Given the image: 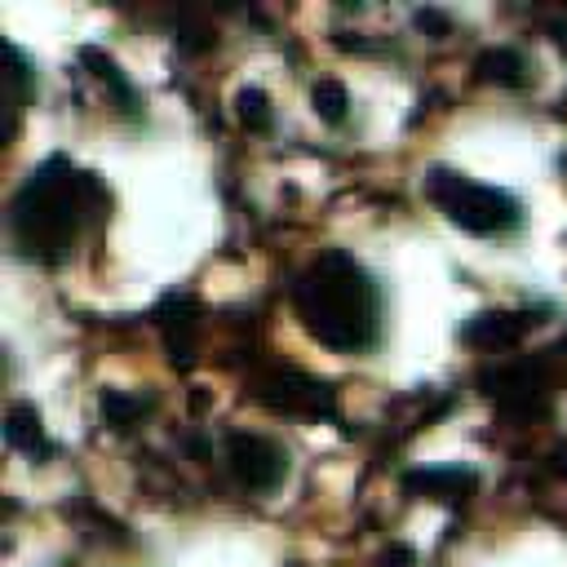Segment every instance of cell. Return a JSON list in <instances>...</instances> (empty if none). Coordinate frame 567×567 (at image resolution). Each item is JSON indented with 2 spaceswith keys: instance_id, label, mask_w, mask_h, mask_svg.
<instances>
[{
  "instance_id": "cell-1",
  "label": "cell",
  "mask_w": 567,
  "mask_h": 567,
  "mask_svg": "<svg viewBox=\"0 0 567 567\" xmlns=\"http://www.w3.org/2000/svg\"><path fill=\"white\" fill-rule=\"evenodd\" d=\"M106 208L111 190L93 173L75 168L66 155H49L9 199V244L27 261L62 266L84 230L106 217Z\"/></svg>"
},
{
  "instance_id": "cell-2",
  "label": "cell",
  "mask_w": 567,
  "mask_h": 567,
  "mask_svg": "<svg viewBox=\"0 0 567 567\" xmlns=\"http://www.w3.org/2000/svg\"><path fill=\"white\" fill-rule=\"evenodd\" d=\"M292 310L323 350L368 354L381 341V284L346 248H328L306 261L292 279Z\"/></svg>"
},
{
  "instance_id": "cell-3",
  "label": "cell",
  "mask_w": 567,
  "mask_h": 567,
  "mask_svg": "<svg viewBox=\"0 0 567 567\" xmlns=\"http://www.w3.org/2000/svg\"><path fill=\"white\" fill-rule=\"evenodd\" d=\"M421 190H425V199H430L452 226H461V230H470V235L492 239V235H514V230L523 226V204H518V195H509L505 186H492V182H474V177H465V173H456V168H443V164L425 168Z\"/></svg>"
},
{
  "instance_id": "cell-4",
  "label": "cell",
  "mask_w": 567,
  "mask_h": 567,
  "mask_svg": "<svg viewBox=\"0 0 567 567\" xmlns=\"http://www.w3.org/2000/svg\"><path fill=\"white\" fill-rule=\"evenodd\" d=\"M226 470H230V478H235L244 492L266 496V492H275V487L288 478V452H284L275 439H266V434L235 430V434L226 439Z\"/></svg>"
},
{
  "instance_id": "cell-5",
  "label": "cell",
  "mask_w": 567,
  "mask_h": 567,
  "mask_svg": "<svg viewBox=\"0 0 567 567\" xmlns=\"http://www.w3.org/2000/svg\"><path fill=\"white\" fill-rule=\"evenodd\" d=\"M252 394L266 408H275V412H319V408H328L323 385H315L310 377H301L292 368H275V372L257 377L252 381Z\"/></svg>"
},
{
  "instance_id": "cell-6",
  "label": "cell",
  "mask_w": 567,
  "mask_h": 567,
  "mask_svg": "<svg viewBox=\"0 0 567 567\" xmlns=\"http://www.w3.org/2000/svg\"><path fill=\"white\" fill-rule=\"evenodd\" d=\"M536 319L532 315H509V310H487V315H474L465 323V341L478 346V350H501V346H514Z\"/></svg>"
},
{
  "instance_id": "cell-7",
  "label": "cell",
  "mask_w": 567,
  "mask_h": 567,
  "mask_svg": "<svg viewBox=\"0 0 567 567\" xmlns=\"http://www.w3.org/2000/svg\"><path fill=\"white\" fill-rule=\"evenodd\" d=\"M527 71H532L527 58L518 49H509V44H492V49H483L474 58V75L483 84H496V89H523L527 84Z\"/></svg>"
},
{
  "instance_id": "cell-8",
  "label": "cell",
  "mask_w": 567,
  "mask_h": 567,
  "mask_svg": "<svg viewBox=\"0 0 567 567\" xmlns=\"http://www.w3.org/2000/svg\"><path fill=\"white\" fill-rule=\"evenodd\" d=\"M408 492H421V496H434V501H456L465 492H474V470H461V465H434V470H412L403 478Z\"/></svg>"
},
{
  "instance_id": "cell-9",
  "label": "cell",
  "mask_w": 567,
  "mask_h": 567,
  "mask_svg": "<svg viewBox=\"0 0 567 567\" xmlns=\"http://www.w3.org/2000/svg\"><path fill=\"white\" fill-rule=\"evenodd\" d=\"M4 443L13 452H27V456H49L53 452L49 434L40 425V412L31 403H9V412H4Z\"/></svg>"
},
{
  "instance_id": "cell-10",
  "label": "cell",
  "mask_w": 567,
  "mask_h": 567,
  "mask_svg": "<svg viewBox=\"0 0 567 567\" xmlns=\"http://www.w3.org/2000/svg\"><path fill=\"white\" fill-rule=\"evenodd\" d=\"M97 408H102V421L111 430H128L133 421H142L155 408V399L151 394H128V390H102Z\"/></svg>"
},
{
  "instance_id": "cell-11",
  "label": "cell",
  "mask_w": 567,
  "mask_h": 567,
  "mask_svg": "<svg viewBox=\"0 0 567 567\" xmlns=\"http://www.w3.org/2000/svg\"><path fill=\"white\" fill-rule=\"evenodd\" d=\"M80 62H84V66H93V75L115 93V102H120V111H124V115H137V93H133V84L120 75V66H115L102 49H93V44H89V49H80Z\"/></svg>"
},
{
  "instance_id": "cell-12",
  "label": "cell",
  "mask_w": 567,
  "mask_h": 567,
  "mask_svg": "<svg viewBox=\"0 0 567 567\" xmlns=\"http://www.w3.org/2000/svg\"><path fill=\"white\" fill-rule=\"evenodd\" d=\"M4 84H9V137H13V133H18V115H22V106L31 102V66H27V53H22V49H9Z\"/></svg>"
},
{
  "instance_id": "cell-13",
  "label": "cell",
  "mask_w": 567,
  "mask_h": 567,
  "mask_svg": "<svg viewBox=\"0 0 567 567\" xmlns=\"http://www.w3.org/2000/svg\"><path fill=\"white\" fill-rule=\"evenodd\" d=\"M310 106H315V115H319L323 124H346V115H350V93H346L341 80H315Z\"/></svg>"
},
{
  "instance_id": "cell-14",
  "label": "cell",
  "mask_w": 567,
  "mask_h": 567,
  "mask_svg": "<svg viewBox=\"0 0 567 567\" xmlns=\"http://www.w3.org/2000/svg\"><path fill=\"white\" fill-rule=\"evenodd\" d=\"M235 115H239V124L248 128V133H266L270 124H275V111H270V97L261 93V89H239L235 93Z\"/></svg>"
},
{
  "instance_id": "cell-15",
  "label": "cell",
  "mask_w": 567,
  "mask_h": 567,
  "mask_svg": "<svg viewBox=\"0 0 567 567\" xmlns=\"http://www.w3.org/2000/svg\"><path fill=\"white\" fill-rule=\"evenodd\" d=\"M412 22H416V31L434 35V40H443V35L452 31V18H447L443 9H430V4H425V9H416V13H412Z\"/></svg>"
},
{
  "instance_id": "cell-16",
  "label": "cell",
  "mask_w": 567,
  "mask_h": 567,
  "mask_svg": "<svg viewBox=\"0 0 567 567\" xmlns=\"http://www.w3.org/2000/svg\"><path fill=\"white\" fill-rule=\"evenodd\" d=\"M412 549L408 545H390V549H381V558H377V567H412Z\"/></svg>"
},
{
  "instance_id": "cell-17",
  "label": "cell",
  "mask_w": 567,
  "mask_h": 567,
  "mask_svg": "<svg viewBox=\"0 0 567 567\" xmlns=\"http://www.w3.org/2000/svg\"><path fill=\"white\" fill-rule=\"evenodd\" d=\"M554 470L567 474V447H554Z\"/></svg>"
},
{
  "instance_id": "cell-18",
  "label": "cell",
  "mask_w": 567,
  "mask_h": 567,
  "mask_svg": "<svg viewBox=\"0 0 567 567\" xmlns=\"http://www.w3.org/2000/svg\"><path fill=\"white\" fill-rule=\"evenodd\" d=\"M563 173H567V155H563Z\"/></svg>"
}]
</instances>
